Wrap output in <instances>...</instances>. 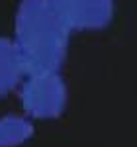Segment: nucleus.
<instances>
[{"label": "nucleus", "instance_id": "nucleus-1", "mask_svg": "<svg viewBox=\"0 0 137 147\" xmlns=\"http://www.w3.org/2000/svg\"><path fill=\"white\" fill-rule=\"evenodd\" d=\"M73 28L63 0H22L14 20V45L26 75L59 73Z\"/></svg>", "mask_w": 137, "mask_h": 147}, {"label": "nucleus", "instance_id": "nucleus-2", "mask_svg": "<svg viewBox=\"0 0 137 147\" xmlns=\"http://www.w3.org/2000/svg\"><path fill=\"white\" fill-rule=\"evenodd\" d=\"M20 100L30 120H53L67 108L68 88L59 73H34L24 77Z\"/></svg>", "mask_w": 137, "mask_h": 147}, {"label": "nucleus", "instance_id": "nucleus-3", "mask_svg": "<svg viewBox=\"0 0 137 147\" xmlns=\"http://www.w3.org/2000/svg\"><path fill=\"white\" fill-rule=\"evenodd\" d=\"M73 32L104 30L114 18V0H63Z\"/></svg>", "mask_w": 137, "mask_h": 147}, {"label": "nucleus", "instance_id": "nucleus-4", "mask_svg": "<svg viewBox=\"0 0 137 147\" xmlns=\"http://www.w3.org/2000/svg\"><path fill=\"white\" fill-rule=\"evenodd\" d=\"M26 77L20 53L8 37H0V98L12 92Z\"/></svg>", "mask_w": 137, "mask_h": 147}, {"label": "nucleus", "instance_id": "nucleus-5", "mask_svg": "<svg viewBox=\"0 0 137 147\" xmlns=\"http://www.w3.org/2000/svg\"><path fill=\"white\" fill-rule=\"evenodd\" d=\"M34 122L28 116L8 114L0 118V147H20L34 137Z\"/></svg>", "mask_w": 137, "mask_h": 147}]
</instances>
